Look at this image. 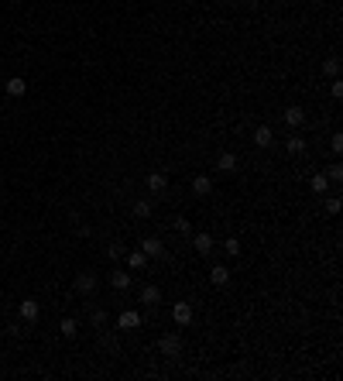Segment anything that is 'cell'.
Segmentation results:
<instances>
[{"label":"cell","instance_id":"ac0fdd59","mask_svg":"<svg viewBox=\"0 0 343 381\" xmlns=\"http://www.w3.org/2000/svg\"><path fill=\"white\" fill-rule=\"evenodd\" d=\"M309 185H312V193H319V196H323V193L330 189V179H326V175H323V172H316V175H312V182H309Z\"/></svg>","mask_w":343,"mask_h":381},{"label":"cell","instance_id":"9c48e42d","mask_svg":"<svg viewBox=\"0 0 343 381\" xmlns=\"http://www.w3.org/2000/svg\"><path fill=\"white\" fill-rule=\"evenodd\" d=\"M124 258H127V268H131V271H141V268L148 265V254L144 251H127Z\"/></svg>","mask_w":343,"mask_h":381},{"label":"cell","instance_id":"7a4b0ae2","mask_svg":"<svg viewBox=\"0 0 343 381\" xmlns=\"http://www.w3.org/2000/svg\"><path fill=\"white\" fill-rule=\"evenodd\" d=\"M172 320L179 326H189L192 323V306H189V302H175V306H172Z\"/></svg>","mask_w":343,"mask_h":381},{"label":"cell","instance_id":"6da1fadb","mask_svg":"<svg viewBox=\"0 0 343 381\" xmlns=\"http://www.w3.org/2000/svg\"><path fill=\"white\" fill-rule=\"evenodd\" d=\"M158 354H161V357H179V354H182V336H179V333H165L158 340Z\"/></svg>","mask_w":343,"mask_h":381},{"label":"cell","instance_id":"7c38bea8","mask_svg":"<svg viewBox=\"0 0 343 381\" xmlns=\"http://www.w3.org/2000/svg\"><path fill=\"white\" fill-rule=\"evenodd\" d=\"M285 120H288V127H302L306 124V110H302V107H288Z\"/></svg>","mask_w":343,"mask_h":381},{"label":"cell","instance_id":"ffe728a7","mask_svg":"<svg viewBox=\"0 0 343 381\" xmlns=\"http://www.w3.org/2000/svg\"><path fill=\"white\" fill-rule=\"evenodd\" d=\"M134 217L137 220H148L151 217V203H148V199H137V203H134Z\"/></svg>","mask_w":343,"mask_h":381},{"label":"cell","instance_id":"8992f818","mask_svg":"<svg viewBox=\"0 0 343 381\" xmlns=\"http://www.w3.org/2000/svg\"><path fill=\"white\" fill-rule=\"evenodd\" d=\"M217 168H220V172H233V168H237V155H233V151H220V155H217Z\"/></svg>","mask_w":343,"mask_h":381},{"label":"cell","instance_id":"cb8c5ba5","mask_svg":"<svg viewBox=\"0 0 343 381\" xmlns=\"http://www.w3.org/2000/svg\"><path fill=\"white\" fill-rule=\"evenodd\" d=\"M175 230L182 234V237H189V234H192V223H189L185 217H179V220H175Z\"/></svg>","mask_w":343,"mask_h":381},{"label":"cell","instance_id":"484cf974","mask_svg":"<svg viewBox=\"0 0 343 381\" xmlns=\"http://www.w3.org/2000/svg\"><path fill=\"white\" fill-rule=\"evenodd\" d=\"M330 144H333V151H336V155H340V151H343V134H340V131L333 134V141H330Z\"/></svg>","mask_w":343,"mask_h":381},{"label":"cell","instance_id":"5b68a950","mask_svg":"<svg viewBox=\"0 0 343 381\" xmlns=\"http://www.w3.org/2000/svg\"><path fill=\"white\" fill-rule=\"evenodd\" d=\"M141 251L148 254V258H161V254H165V247H161L158 237H144V241H141Z\"/></svg>","mask_w":343,"mask_h":381},{"label":"cell","instance_id":"44dd1931","mask_svg":"<svg viewBox=\"0 0 343 381\" xmlns=\"http://www.w3.org/2000/svg\"><path fill=\"white\" fill-rule=\"evenodd\" d=\"M323 72H326L330 79H336V76H340V58H326V62H323Z\"/></svg>","mask_w":343,"mask_h":381},{"label":"cell","instance_id":"7402d4cb","mask_svg":"<svg viewBox=\"0 0 343 381\" xmlns=\"http://www.w3.org/2000/svg\"><path fill=\"white\" fill-rule=\"evenodd\" d=\"M223 251H227L230 258H240V241H237V237H227V244H223Z\"/></svg>","mask_w":343,"mask_h":381},{"label":"cell","instance_id":"83f0119b","mask_svg":"<svg viewBox=\"0 0 343 381\" xmlns=\"http://www.w3.org/2000/svg\"><path fill=\"white\" fill-rule=\"evenodd\" d=\"M326 179H333V182H340V179H343V168H340V165H333V168H330V175H326Z\"/></svg>","mask_w":343,"mask_h":381},{"label":"cell","instance_id":"ba28073f","mask_svg":"<svg viewBox=\"0 0 343 381\" xmlns=\"http://www.w3.org/2000/svg\"><path fill=\"white\" fill-rule=\"evenodd\" d=\"M271 141H274V134H271L268 124H261L258 131H254V144H258V148H271Z\"/></svg>","mask_w":343,"mask_h":381},{"label":"cell","instance_id":"4316f807","mask_svg":"<svg viewBox=\"0 0 343 381\" xmlns=\"http://www.w3.org/2000/svg\"><path fill=\"white\" fill-rule=\"evenodd\" d=\"M110 258H114V261H117V258H124V244H110Z\"/></svg>","mask_w":343,"mask_h":381},{"label":"cell","instance_id":"f546056e","mask_svg":"<svg viewBox=\"0 0 343 381\" xmlns=\"http://www.w3.org/2000/svg\"><path fill=\"white\" fill-rule=\"evenodd\" d=\"M326 209H330V213H340V199L333 196V199H330V203H326Z\"/></svg>","mask_w":343,"mask_h":381},{"label":"cell","instance_id":"9a60e30c","mask_svg":"<svg viewBox=\"0 0 343 381\" xmlns=\"http://www.w3.org/2000/svg\"><path fill=\"white\" fill-rule=\"evenodd\" d=\"M7 93H11V96H24V93H28V82H24L21 76H11V79H7Z\"/></svg>","mask_w":343,"mask_h":381},{"label":"cell","instance_id":"52a82bcc","mask_svg":"<svg viewBox=\"0 0 343 381\" xmlns=\"http://www.w3.org/2000/svg\"><path fill=\"white\" fill-rule=\"evenodd\" d=\"M192 193H196V196H209V193H213V179H209V175H196V179H192Z\"/></svg>","mask_w":343,"mask_h":381},{"label":"cell","instance_id":"603a6c76","mask_svg":"<svg viewBox=\"0 0 343 381\" xmlns=\"http://www.w3.org/2000/svg\"><path fill=\"white\" fill-rule=\"evenodd\" d=\"M58 330H62V336H76V320H62V323H58Z\"/></svg>","mask_w":343,"mask_h":381},{"label":"cell","instance_id":"d6986e66","mask_svg":"<svg viewBox=\"0 0 343 381\" xmlns=\"http://www.w3.org/2000/svg\"><path fill=\"white\" fill-rule=\"evenodd\" d=\"M285 148H288V155H302V151H306V141L298 138V134H292V138H288V144H285Z\"/></svg>","mask_w":343,"mask_h":381},{"label":"cell","instance_id":"30bf717a","mask_svg":"<svg viewBox=\"0 0 343 381\" xmlns=\"http://www.w3.org/2000/svg\"><path fill=\"white\" fill-rule=\"evenodd\" d=\"M148 189H151V193H165V189H168V175H165V172H151L148 175Z\"/></svg>","mask_w":343,"mask_h":381},{"label":"cell","instance_id":"4fadbf2b","mask_svg":"<svg viewBox=\"0 0 343 381\" xmlns=\"http://www.w3.org/2000/svg\"><path fill=\"white\" fill-rule=\"evenodd\" d=\"M141 302L158 306V302H161V289H158V285H144V289H141Z\"/></svg>","mask_w":343,"mask_h":381},{"label":"cell","instance_id":"8fae6325","mask_svg":"<svg viewBox=\"0 0 343 381\" xmlns=\"http://www.w3.org/2000/svg\"><path fill=\"white\" fill-rule=\"evenodd\" d=\"M38 312H41V309H38V302H34V299H24L21 302V320H24V323H34V320H38Z\"/></svg>","mask_w":343,"mask_h":381},{"label":"cell","instance_id":"5bb4252c","mask_svg":"<svg viewBox=\"0 0 343 381\" xmlns=\"http://www.w3.org/2000/svg\"><path fill=\"white\" fill-rule=\"evenodd\" d=\"M192 247H196L199 254H209V251H213V237H209V234H196V237H192Z\"/></svg>","mask_w":343,"mask_h":381},{"label":"cell","instance_id":"2e32d148","mask_svg":"<svg viewBox=\"0 0 343 381\" xmlns=\"http://www.w3.org/2000/svg\"><path fill=\"white\" fill-rule=\"evenodd\" d=\"M209 282H213V285H227L230 282V271L223 265H213V271H209Z\"/></svg>","mask_w":343,"mask_h":381},{"label":"cell","instance_id":"d4e9b609","mask_svg":"<svg viewBox=\"0 0 343 381\" xmlns=\"http://www.w3.org/2000/svg\"><path fill=\"white\" fill-rule=\"evenodd\" d=\"M93 326H106V309H93Z\"/></svg>","mask_w":343,"mask_h":381},{"label":"cell","instance_id":"f1b7e54d","mask_svg":"<svg viewBox=\"0 0 343 381\" xmlns=\"http://www.w3.org/2000/svg\"><path fill=\"white\" fill-rule=\"evenodd\" d=\"M330 93H333V96H336V100H340V96H343V82H340V79H333V86H330Z\"/></svg>","mask_w":343,"mask_h":381},{"label":"cell","instance_id":"277c9868","mask_svg":"<svg viewBox=\"0 0 343 381\" xmlns=\"http://www.w3.org/2000/svg\"><path fill=\"white\" fill-rule=\"evenodd\" d=\"M117 326H120V330H137V326H141V312H137V309H124L120 316H117Z\"/></svg>","mask_w":343,"mask_h":381},{"label":"cell","instance_id":"3957f363","mask_svg":"<svg viewBox=\"0 0 343 381\" xmlns=\"http://www.w3.org/2000/svg\"><path fill=\"white\" fill-rule=\"evenodd\" d=\"M76 292H79V295H93V292H96V275H93V271L76 275Z\"/></svg>","mask_w":343,"mask_h":381},{"label":"cell","instance_id":"e0dca14e","mask_svg":"<svg viewBox=\"0 0 343 381\" xmlns=\"http://www.w3.org/2000/svg\"><path fill=\"white\" fill-rule=\"evenodd\" d=\"M110 285H114L117 292L131 289V275H127V271H114V275H110Z\"/></svg>","mask_w":343,"mask_h":381}]
</instances>
